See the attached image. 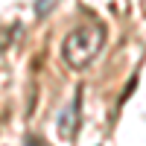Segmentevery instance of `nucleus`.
<instances>
[{
	"instance_id": "1",
	"label": "nucleus",
	"mask_w": 146,
	"mask_h": 146,
	"mask_svg": "<svg viewBox=\"0 0 146 146\" xmlns=\"http://www.w3.org/2000/svg\"><path fill=\"white\" fill-rule=\"evenodd\" d=\"M102 44H105V27L102 23H85V27H76L67 32V38L62 41V58L67 62V67L82 70L100 56Z\"/></svg>"
},
{
	"instance_id": "3",
	"label": "nucleus",
	"mask_w": 146,
	"mask_h": 146,
	"mask_svg": "<svg viewBox=\"0 0 146 146\" xmlns=\"http://www.w3.org/2000/svg\"><path fill=\"white\" fill-rule=\"evenodd\" d=\"M53 9H56V0H35V15H38V18L50 15Z\"/></svg>"
},
{
	"instance_id": "2",
	"label": "nucleus",
	"mask_w": 146,
	"mask_h": 146,
	"mask_svg": "<svg viewBox=\"0 0 146 146\" xmlns=\"http://www.w3.org/2000/svg\"><path fill=\"white\" fill-rule=\"evenodd\" d=\"M79 105H82V96H79V91H76V94H73V100L58 111L56 129H58V137H62V140H73V137H76V129H79Z\"/></svg>"
}]
</instances>
